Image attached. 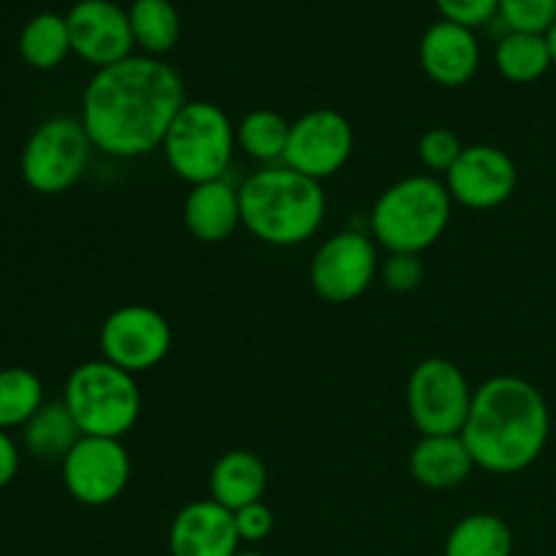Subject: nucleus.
<instances>
[{
	"label": "nucleus",
	"mask_w": 556,
	"mask_h": 556,
	"mask_svg": "<svg viewBox=\"0 0 556 556\" xmlns=\"http://www.w3.org/2000/svg\"><path fill=\"white\" fill-rule=\"evenodd\" d=\"M185 101V81L174 65L130 54L92 74L79 119L98 152L130 161L163 144Z\"/></svg>",
	"instance_id": "f257e3e1"
},
{
	"label": "nucleus",
	"mask_w": 556,
	"mask_h": 556,
	"mask_svg": "<svg viewBox=\"0 0 556 556\" xmlns=\"http://www.w3.org/2000/svg\"><path fill=\"white\" fill-rule=\"evenodd\" d=\"M552 434L546 396L530 380L497 375L483 380L472 396L462 440L478 470L516 476L541 459Z\"/></svg>",
	"instance_id": "f03ea898"
},
{
	"label": "nucleus",
	"mask_w": 556,
	"mask_h": 556,
	"mask_svg": "<svg viewBox=\"0 0 556 556\" xmlns=\"http://www.w3.org/2000/svg\"><path fill=\"white\" fill-rule=\"evenodd\" d=\"M242 228L271 248L309 242L326 220V193L318 179L288 166H266L239 185Z\"/></svg>",
	"instance_id": "7ed1b4c3"
},
{
	"label": "nucleus",
	"mask_w": 556,
	"mask_h": 556,
	"mask_svg": "<svg viewBox=\"0 0 556 556\" xmlns=\"http://www.w3.org/2000/svg\"><path fill=\"white\" fill-rule=\"evenodd\" d=\"M454 199L443 179L413 174L389 185L369 212V237L389 253L421 255L448 228Z\"/></svg>",
	"instance_id": "20e7f679"
},
{
	"label": "nucleus",
	"mask_w": 556,
	"mask_h": 556,
	"mask_svg": "<svg viewBox=\"0 0 556 556\" xmlns=\"http://www.w3.org/2000/svg\"><path fill=\"white\" fill-rule=\"evenodd\" d=\"M63 402L87 438L123 440L141 416V391L136 375L106 358L85 362L68 375Z\"/></svg>",
	"instance_id": "39448f33"
},
{
	"label": "nucleus",
	"mask_w": 556,
	"mask_h": 556,
	"mask_svg": "<svg viewBox=\"0 0 556 556\" xmlns=\"http://www.w3.org/2000/svg\"><path fill=\"white\" fill-rule=\"evenodd\" d=\"M161 150L168 168L193 188L228 177L237 152V128L217 103L185 101Z\"/></svg>",
	"instance_id": "423d86ee"
},
{
	"label": "nucleus",
	"mask_w": 556,
	"mask_h": 556,
	"mask_svg": "<svg viewBox=\"0 0 556 556\" xmlns=\"http://www.w3.org/2000/svg\"><path fill=\"white\" fill-rule=\"evenodd\" d=\"M92 150L96 147H92L81 119L49 117L25 141L20 174L27 188L36 193H65L87 174Z\"/></svg>",
	"instance_id": "0eeeda50"
},
{
	"label": "nucleus",
	"mask_w": 556,
	"mask_h": 556,
	"mask_svg": "<svg viewBox=\"0 0 556 556\" xmlns=\"http://www.w3.org/2000/svg\"><path fill=\"white\" fill-rule=\"evenodd\" d=\"M476 389L459 364L451 358H424L407 378V416L421 438L432 434H462L470 416Z\"/></svg>",
	"instance_id": "6e6552de"
},
{
	"label": "nucleus",
	"mask_w": 556,
	"mask_h": 556,
	"mask_svg": "<svg viewBox=\"0 0 556 556\" xmlns=\"http://www.w3.org/2000/svg\"><path fill=\"white\" fill-rule=\"evenodd\" d=\"M172 324L166 315L147 304L117 307L101 324L98 345L101 358L130 375L155 369L172 351Z\"/></svg>",
	"instance_id": "1a4fd4ad"
},
{
	"label": "nucleus",
	"mask_w": 556,
	"mask_h": 556,
	"mask_svg": "<svg viewBox=\"0 0 556 556\" xmlns=\"http://www.w3.org/2000/svg\"><path fill=\"white\" fill-rule=\"evenodd\" d=\"M378 271V242L364 231H340L315 250L309 282L324 302L348 304L369 291Z\"/></svg>",
	"instance_id": "9d476101"
},
{
	"label": "nucleus",
	"mask_w": 556,
	"mask_h": 556,
	"mask_svg": "<svg viewBox=\"0 0 556 556\" xmlns=\"http://www.w3.org/2000/svg\"><path fill=\"white\" fill-rule=\"evenodd\" d=\"M353 144L356 136L345 114L337 109H313L291 123L282 166L324 182L348 166Z\"/></svg>",
	"instance_id": "9b49d317"
},
{
	"label": "nucleus",
	"mask_w": 556,
	"mask_h": 556,
	"mask_svg": "<svg viewBox=\"0 0 556 556\" xmlns=\"http://www.w3.org/2000/svg\"><path fill=\"white\" fill-rule=\"evenodd\" d=\"M60 465L65 492L87 508L114 503L130 483V456L123 440L81 434L79 443Z\"/></svg>",
	"instance_id": "f8f14e48"
},
{
	"label": "nucleus",
	"mask_w": 556,
	"mask_h": 556,
	"mask_svg": "<svg viewBox=\"0 0 556 556\" xmlns=\"http://www.w3.org/2000/svg\"><path fill=\"white\" fill-rule=\"evenodd\" d=\"M454 204L467 210H497L519 185V166L505 150L494 144H470L462 150L459 161L445 174Z\"/></svg>",
	"instance_id": "ddd939ff"
},
{
	"label": "nucleus",
	"mask_w": 556,
	"mask_h": 556,
	"mask_svg": "<svg viewBox=\"0 0 556 556\" xmlns=\"http://www.w3.org/2000/svg\"><path fill=\"white\" fill-rule=\"evenodd\" d=\"M71 52L92 68H106L130 58L136 49L128 9L114 0H79L65 14Z\"/></svg>",
	"instance_id": "4468645a"
},
{
	"label": "nucleus",
	"mask_w": 556,
	"mask_h": 556,
	"mask_svg": "<svg viewBox=\"0 0 556 556\" xmlns=\"http://www.w3.org/2000/svg\"><path fill=\"white\" fill-rule=\"evenodd\" d=\"M418 60L421 68L434 85L440 87H465L476 79L481 68V43L476 30L456 22L440 20L424 30L418 43Z\"/></svg>",
	"instance_id": "2eb2a0df"
},
{
	"label": "nucleus",
	"mask_w": 556,
	"mask_h": 556,
	"mask_svg": "<svg viewBox=\"0 0 556 556\" xmlns=\"http://www.w3.org/2000/svg\"><path fill=\"white\" fill-rule=\"evenodd\" d=\"M239 532L233 514L215 500L188 503L172 521L168 552L172 556H237Z\"/></svg>",
	"instance_id": "dca6fc26"
},
{
	"label": "nucleus",
	"mask_w": 556,
	"mask_h": 556,
	"mask_svg": "<svg viewBox=\"0 0 556 556\" xmlns=\"http://www.w3.org/2000/svg\"><path fill=\"white\" fill-rule=\"evenodd\" d=\"M182 220L190 237L204 244H220L242 226L239 188L228 177L193 185L182 204Z\"/></svg>",
	"instance_id": "f3484780"
},
{
	"label": "nucleus",
	"mask_w": 556,
	"mask_h": 556,
	"mask_svg": "<svg viewBox=\"0 0 556 556\" xmlns=\"http://www.w3.org/2000/svg\"><path fill=\"white\" fill-rule=\"evenodd\" d=\"M476 470L470 448L462 434H432L421 438L410 451V476L432 492L456 489Z\"/></svg>",
	"instance_id": "a211bd4d"
},
{
	"label": "nucleus",
	"mask_w": 556,
	"mask_h": 556,
	"mask_svg": "<svg viewBox=\"0 0 556 556\" xmlns=\"http://www.w3.org/2000/svg\"><path fill=\"white\" fill-rule=\"evenodd\" d=\"M266 465L253 451H226L220 459L212 465L210 472V500L217 505L233 510L244 508L250 503H261L266 492Z\"/></svg>",
	"instance_id": "6ab92c4d"
},
{
	"label": "nucleus",
	"mask_w": 556,
	"mask_h": 556,
	"mask_svg": "<svg viewBox=\"0 0 556 556\" xmlns=\"http://www.w3.org/2000/svg\"><path fill=\"white\" fill-rule=\"evenodd\" d=\"M79 440V427L63 400L43 402L41 410L22 427V443L41 462H63Z\"/></svg>",
	"instance_id": "aec40b11"
},
{
	"label": "nucleus",
	"mask_w": 556,
	"mask_h": 556,
	"mask_svg": "<svg viewBox=\"0 0 556 556\" xmlns=\"http://www.w3.org/2000/svg\"><path fill=\"white\" fill-rule=\"evenodd\" d=\"M494 65L514 85H532L554 68L548 38L538 33H503L494 49Z\"/></svg>",
	"instance_id": "412c9836"
},
{
	"label": "nucleus",
	"mask_w": 556,
	"mask_h": 556,
	"mask_svg": "<svg viewBox=\"0 0 556 556\" xmlns=\"http://www.w3.org/2000/svg\"><path fill=\"white\" fill-rule=\"evenodd\" d=\"M514 532L497 514H470L454 525L443 546V556H510Z\"/></svg>",
	"instance_id": "4be33fe9"
},
{
	"label": "nucleus",
	"mask_w": 556,
	"mask_h": 556,
	"mask_svg": "<svg viewBox=\"0 0 556 556\" xmlns=\"http://www.w3.org/2000/svg\"><path fill=\"white\" fill-rule=\"evenodd\" d=\"M130 33H134L136 49L147 58H163L172 52L182 33L179 11L172 0H134L128 9Z\"/></svg>",
	"instance_id": "5701e85b"
},
{
	"label": "nucleus",
	"mask_w": 556,
	"mask_h": 556,
	"mask_svg": "<svg viewBox=\"0 0 556 556\" xmlns=\"http://www.w3.org/2000/svg\"><path fill=\"white\" fill-rule=\"evenodd\" d=\"M20 54L36 71H52L63 65L65 58L74 54L65 16L54 14V11L33 16L20 33Z\"/></svg>",
	"instance_id": "b1692460"
},
{
	"label": "nucleus",
	"mask_w": 556,
	"mask_h": 556,
	"mask_svg": "<svg viewBox=\"0 0 556 556\" xmlns=\"http://www.w3.org/2000/svg\"><path fill=\"white\" fill-rule=\"evenodd\" d=\"M291 123L275 109H253L237 125V147L253 161L275 166L282 163L288 147Z\"/></svg>",
	"instance_id": "393cba45"
},
{
	"label": "nucleus",
	"mask_w": 556,
	"mask_h": 556,
	"mask_svg": "<svg viewBox=\"0 0 556 556\" xmlns=\"http://www.w3.org/2000/svg\"><path fill=\"white\" fill-rule=\"evenodd\" d=\"M43 405V383L33 369H0V429L25 427Z\"/></svg>",
	"instance_id": "a878e982"
},
{
	"label": "nucleus",
	"mask_w": 556,
	"mask_h": 556,
	"mask_svg": "<svg viewBox=\"0 0 556 556\" xmlns=\"http://www.w3.org/2000/svg\"><path fill=\"white\" fill-rule=\"evenodd\" d=\"M497 20L505 25V33L546 36L556 22V0H500Z\"/></svg>",
	"instance_id": "bb28decb"
},
{
	"label": "nucleus",
	"mask_w": 556,
	"mask_h": 556,
	"mask_svg": "<svg viewBox=\"0 0 556 556\" xmlns=\"http://www.w3.org/2000/svg\"><path fill=\"white\" fill-rule=\"evenodd\" d=\"M462 150H465V144H462L459 136L448 128L427 130V134L421 136V141H418V157H421L424 168H427L432 177L434 174H443L445 177V174L451 172V166L459 161Z\"/></svg>",
	"instance_id": "cd10ccee"
},
{
	"label": "nucleus",
	"mask_w": 556,
	"mask_h": 556,
	"mask_svg": "<svg viewBox=\"0 0 556 556\" xmlns=\"http://www.w3.org/2000/svg\"><path fill=\"white\" fill-rule=\"evenodd\" d=\"M424 261L421 255L413 253H389V258L380 264V280L389 291L410 293L424 282Z\"/></svg>",
	"instance_id": "c85d7f7f"
},
{
	"label": "nucleus",
	"mask_w": 556,
	"mask_h": 556,
	"mask_svg": "<svg viewBox=\"0 0 556 556\" xmlns=\"http://www.w3.org/2000/svg\"><path fill=\"white\" fill-rule=\"evenodd\" d=\"M434 5L443 20L465 25L470 30L489 25L500 11V0H434Z\"/></svg>",
	"instance_id": "c756f323"
},
{
	"label": "nucleus",
	"mask_w": 556,
	"mask_h": 556,
	"mask_svg": "<svg viewBox=\"0 0 556 556\" xmlns=\"http://www.w3.org/2000/svg\"><path fill=\"white\" fill-rule=\"evenodd\" d=\"M233 521H237V532L242 543H261L275 532V514H271L269 505H264V500L233 510Z\"/></svg>",
	"instance_id": "7c9ffc66"
},
{
	"label": "nucleus",
	"mask_w": 556,
	"mask_h": 556,
	"mask_svg": "<svg viewBox=\"0 0 556 556\" xmlns=\"http://www.w3.org/2000/svg\"><path fill=\"white\" fill-rule=\"evenodd\" d=\"M20 472V448L9 432L0 429V489L9 486Z\"/></svg>",
	"instance_id": "2f4dec72"
},
{
	"label": "nucleus",
	"mask_w": 556,
	"mask_h": 556,
	"mask_svg": "<svg viewBox=\"0 0 556 556\" xmlns=\"http://www.w3.org/2000/svg\"><path fill=\"white\" fill-rule=\"evenodd\" d=\"M548 38V49H552V60H554V68H556V22L552 25V30L546 33Z\"/></svg>",
	"instance_id": "473e14b6"
},
{
	"label": "nucleus",
	"mask_w": 556,
	"mask_h": 556,
	"mask_svg": "<svg viewBox=\"0 0 556 556\" xmlns=\"http://www.w3.org/2000/svg\"><path fill=\"white\" fill-rule=\"evenodd\" d=\"M237 556H266V554H258V552H239Z\"/></svg>",
	"instance_id": "72a5a7b5"
},
{
	"label": "nucleus",
	"mask_w": 556,
	"mask_h": 556,
	"mask_svg": "<svg viewBox=\"0 0 556 556\" xmlns=\"http://www.w3.org/2000/svg\"><path fill=\"white\" fill-rule=\"evenodd\" d=\"M130 3H134V0H130Z\"/></svg>",
	"instance_id": "f704fd0d"
}]
</instances>
